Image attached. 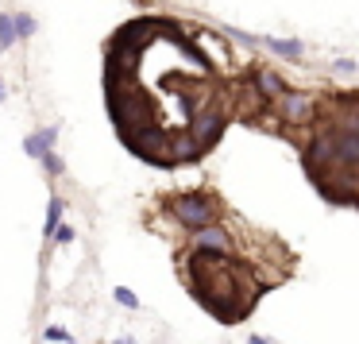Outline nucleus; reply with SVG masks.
Instances as JSON below:
<instances>
[{
  "mask_svg": "<svg viewBox=\"0 0 359 344\" xmlns=\"http://www.w3.org/2000/svg\"><path fill=\"white\" fill-rule=\"evenodd\" d=\"M170 213L182 220L186 228H194V232H201V228L212 225V213H217V205H212L209 194H182L170 201Z\"/></svg>",
  "mask_w": 359,
  "mask_h": 344,
  "instance_id": "obj_1",
  "label": "nucleus"
},
{
  "mask_svg": "<svg viewBox=\"0 0 359 344\" xmlns=\"http://www.w3.org/2000/svg\"><path fill=\"white\" fill-rule=\"evenodd\" d=\"M274 109H278L282 124H309L313 112H317V105H313L309 93H297V89H286V93L274 101Z\"/></svg>",
  "mask_w": 359,
  "mask_h": 344,
  "instance_id": "obj_2",
  "label": "nucleus"
},
{
  "mask_svg": "<svg viewBox=\"0 0 359 344\" xmlns=\"http://www.w3.org/2000/svg\"><path fill=\"white\" fill-rule=\"evenodd\" d=\"M328 132V143H332V163H344V166H355L359 163V135L348 132V128H325Z\"/></svg>",
  "mask_w": 359,
  "mask_h": 344,
  "instance_id": "obj_3",
  "label": "nucleus"
},
{
  "mask_svg": "<svg viewBox=\"0 0 359 344\" xmlns=\"http://www.w3.org/2000/svg\"><path fill=\"white\" fill-rule=\"evenodd\" d=\"M194 251H220V256H232V236L224 225H209L201 232H194Z\"/></svg>",
  "mask_w": 359,
  "mask_h": 344,
  "instance_id": "obj_4",
  "label": "nucleus"
},
{
  "mask_svg": "<svg viewBox=\"0 0 359 344\" xmlns=\"http://www.w3.org/2000/svg\"><path fill=\"white\" fill-rule=\"evenodd\" d=\"M220 132H224V112H220V109H205V112H197L194 140L201 143V147H212Z\"/></svg>",
  "mask_w": 359,
  "mask_h": 344,
  "instance_id": "obj_5",
  "label": "nucleus"
},
{
  "mask_svg": "<svg viewBox=\"0 0 359 344\" xmlns=\"http://www.w3.org/2000/svg\"><path fill=\"white\" fill-rule=\"evenodd\" d=\"M251 86H255V93L263 97V101H278V97L286 93V81H282L278 70H255L251 74Z\"/></svg>",
  "mask_w": 359,
  "mask_h": 344,
  "instance_id": "obj_6",
  "label": "nucleus"
},
{
  "mask_svg": "<svg viewBox=\"0 0 359 344\" xmlns=\"http://www.w3.org/2000/svg\"><path fill=\"white\" fill-rule=\"evenodd\" d=\"M55 140H58V128H55V124H50V128H39L35 135H27V140H24V151H27L32 159H47L50 151H55Z\"/></svg>",
  "mask_w": 359,
  "mask_h": 344,
  "instance_id": "obj_7",
  "label": "nucleus"
},
{
  "mask_svg": "<svg viewBox=\"0 0 359 344\" xmlns=\"http://www.w3.org/2000/svg\"><path fill=\"white\" fill-rule=\"evenodd\" d=\"M263 47L271 51V55H278V58H302L305 55V43L302 39H274V35H263Z\"/></svg>",
  "mask_w": 359,
  "mask_h": 344,
  "instance_id": "obj_8",
  "label": "nucleus"
},
{
  "mask_svg": "<svg viewBox=\"0 0 359 344\" xmlns=\"http://www.w3.org/2000/svg\"><path fill=\"white\" fill-rule=\"evenodd\" d=\"M62 209H66V201L58 194H50V205H47V220H43V236L47 240H55V232L62 228Z\"/></svg>",
  "mask_w": 359,
  "mask_h": 344,
  "instance_id": "obj_9",
  "label": "nucleus"
},
{
  "mask_svg": "<svg viewBox=\"0 0 359 344\" xmlns=\"http://www.w3.org/2000/svg\"><path fill=\"white\" fill-rule=\"evenodd\" d=\"M20 43V35H16V16L12 12H0V55L8 47H16Z\"/></svg>",
  "mask_w": 359,
  "mask_h": 344,
  "instance_id": "obj_10",
  "label": "nucleus"
},
{
  "mask_svg": "<svg viewBox=\"0 0 359 344\" xmlns=\"http://www.w3.org/2000/svg\"><path fill=\"white\" fill-rule=\"evenodd\" d=\"M336 128H348V132L359 135V105H348V109L340 112V120H336Z\"/></svg>",
  "mask_w": 359,
  "mask_h": 344,
  "instance_id": "obj_11",
  "label": "nucleus"
},
{
  "mask_svg": "<svg viewBox=\"0 0 359 344\" xmlns=\"http://www.w3.org/2000/svg\"><path fill=\"white\" fill-rule=\"evenodd\" d=\"M35 27H39V24H35V16H27V12H16V35H20V39H32Z\"/></svg>",
  "mask_w": 359,
  "mask_h": 344,
  "instance_id": "obj_12",
  "label": "nucleus"
},
{
  "mask_svg": "<svg viewBox=\"0 0 359 344\" xmlns=\"http://www.w3.org/2000/svg\"><path fill=\"white\" fill-rule=\"evenodd\" d=\"M43 171H47L50 178H62V174H66V163H62V159L55 155V151H50V155L43 159Z\"/></svg>",
  "mask_w": 359,
  "mask_h": 344,
  "instance_id": "obj_13",
  "label": "nucleus"
},
{
  "mask_svg": "<svg viewBox=\"0 0 359 344\" xmlns=\"http://www.w3.org/2000/svg\"><path fill=\"white\" fill-rule=\"evenodd\" d=\"M112 298H116V302L124 305V310H140V298H135L128 286H116V290H112Z\"/></svg>",
  "mask_w": 359,
  "mask_h": 344,
  "instance_id": "obj_14",
  "label": "nucleus"
},
{
  "mask_svg": "<svg viewBox=\"0 0 359 344\" xmlns=\"http://www.w3.org/2000/svg\"><path fill=\"white\" fill-rule=\"evenodd\" d=\"M332 70H336V74H355V70H359V62H351V58H336Z\"/></svg>",
  "mask_w": 359,
  "mask_h": 344,
  "instance_id": "obj_15",
  "label": "nucleus"
},
{
  "mask_svg": "<svg viewBox=\"0 0 359 344\" xmlns=\"http://www.w3.org/2000/svg\"><path fill=\"white\" fill-rule=\"evenodd\" d=\"M55 244H74V225H62L55 232Z\"/></svg>",
  "mask_w": 359,
  "mask_h": 344,
  "instance_id": "obj_16",
  "label": "nucleus"
},
{
  "mask_svg": "<svg viewBox=\"0 0 359 344\" xmlns=\"http://www.w3.org/2000/svg\"><path fill=\"white\" fill-rule=\"evenodd\" d=\"M47 340H70V333H66V329H55V325H50V329H47Z\"/></svg>",
  "mask_w": 359,
  "mask_h": 344,
  "instance_id": "obj_17",
  "label": "nucleus"
},
{
  "mask_svg": "<svg viewBox=\"0 0 359 344\" xmlns=\"http://www.w3.org/2000/svg\"><path fill=\"white\" fill-rule=\"evenodd\" d=\"M4 97H8V86H4V78H0V105H4Z\"/></svg>",
  "mask_w": 359,
  "mask_h": 344,
  "instance_id": "obj_18",
  "label": "nucleus"
},
{
  "mask_svg": "<svg viewBox=\"0 0 359 344\" xmlns=\"http://www.w3.org/2000/svg\"><path fill=\"white\" fill-rule=\"evenodd\" d=\"M248 344H274V340H263V336H251Z\"/></svg>",
  "mask_w": 359,
  "mask_h": 344,
  "instance_id": "obj_19",
  "label": "nucleus"
}]
</instances>
